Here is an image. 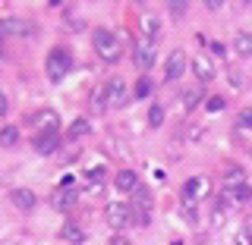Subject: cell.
<instances>
[{
    "label": "cell",
    "mask_w": 252,
    "mask_h": 245,
    "mask_svg": "<svg viewBox=\"0 0 252 245\" xmlns=\"http://www.w3.org/2000/svg\"><path fill=\"white\" fill-rule=\"evenodd\" d=\"M233 51L240 54L243 60H249V57H252V35H249V31H240V35L233 38Z\"/></svg>",
    "instance_id": "22"
},
{
    "label": "cell",
    "mask_w": 252,
    "mask_h": 245,
    "mask_svg": "<svg viewBox=\"0 0 252 245\" xmlns=\"http://www.w3.org/2000/svg\"><path fill=\"white\" fill-rule=\"evenodd\" d=\"M32 22L26 19H16V16H6V19H0V38H26L32 35Z\"/></svg>",
    "instance_id": "9"
},
{
    "label": "cell",
    "mask_w": 252,
    "mask_h": 245,
    "mask_svg": "<svg viewBox=\"0 0 252 245\" xmlns=\"http://www.w3.org/2000/svg\"><path fill=\"white\" fill-rule=\"evenodd\" d=\"M199 245H211V242H199Z\"/></svg>",
    "instance_id": "41"
},
{
    "label": "cell",
    "mask_w": 252,
    "mask_h": 245,
    "mask_svg": "<svg viewBox=\"0 0 252 245\" xmlns=\"http://www.w3.org/2000/svg\"><path fill=\"white\" fill-rule=\"evenodd\" d=\"M180 101H183V110H186V113H192V110L205 101V88H202V85H189V88H183Z\"/></svg>",
    "instance_id": "17"
},
{
    "label": "cell",
    "mask_w": 252,
    "mask_h": 245,
    "mask_svg": "<svg viewBox=\"0 0 252 245\" xmlns=\"http://www.w3.org/2000/svg\"><path fill=\"white\" fill-rule=\"evenodd\" d=\"M205 138V129L202 126H192V129H189V141H202Z\"/></svg>",
    "instance_id": "31"
},
{
    "label": "cell",
    "mask_w": 252,
    "mask_h": 245,
    "mask_svg": "<svg viewBox=\"0 0 252 245\" xmlns=\"http://www.w3.org/2000/svg\"><path fill=\"white\" fill-rule=\"evenodd\" d=\"M170 245H186V242H180V239H173V242H170Z\"/></svg>",
    "instance_id": "39"
},
{
    "label": "cell",
    "mask_w": 252,
    "mask_h": 245,
    "mask_svg": "<svg viewBox=\"0 0 252 245\" xmlns=\"http://www.w3.org/2000/svg\"><path fill=\"white\" fill-rule=\"evenodd\" d=\"M161 123H164V107H161V104H152V107H148V126H152V129H158Z\"/></svg>",
    "instance_id": "27"
},
{
    "label": "cell",
    "mask_w": 252,
    "mask_h": 245,
    "mask_svg": "<svg viewBox=\"0 0 252 245\" xmlns=\"http://www.w3.org/2000/svg\"><path fill=\"white\" fill-rule=\"evenodd\" d=\"M69 69H73V54H69L66 47H54V51L47 54V79H51V82H63Z\"/></svg>",
    "instance_id": "3"
},
{
    "label": "cell",
    "mask_w": 252,
    "mask_h": 245,
    "mask_svg": "<svg viewBox=\"0 0 252 245\" xmlns=\"http://www.w3.org/2000/svg\"><path fill=\"white\" fill-rule=\"evenodd\" d=\"M110 245H129V239H126V236H120V233H117L114 239H110Z\"/></svg>",
    "instance_id": "36"
},
{
    "label": "cell",
    "mask_w": 252,
    "mask_h": 245,
    "mask_svg": "<svg viewBox=\"0 0 252 245\" xmlns=\"http://www.w3.org/2000/svg\"><path fill=\"white\" fill-rule=\"evenodd\" d=\"M139 186L142 183H139V173L136 170H120L114 176V189H117V192H123V195H132Z\"/></svg>",
    "instance_id": "13"
},
{
    "label": "cell",
    "mask_w": 252,
    "mask_h": 245,
    "mask_svg": "<svg viewBox=\"0 0 252 245\" xmlns=\"http://www.w3.org/2000/svg\"><path fill=\"white\" fill-rule=\"evenodd\" d=\"M186 69H189V57H186V51H183V47L170 51V57H167V66H164V79H167V82H177V79L183 76Z\"/></svg>",
    "instance_id": "7"
},
{
    "label": "cell",
    "mask_w": 252,
    "mask_h": 245,
    "mask_svg": "<svg viewBox=\"0 0 252 245\" xmlns=\"http://www.w3.org/2000/svg\"><path fill=\"white\" fill-rule=\"evenodd\" d=\"M10 201H13V208H19V211H32L38 204L32 189H10Z\"/></svg>",
    "instance_id": "15"
},
{
    "label": "cell",
    "mask_w": 252,
    "mask_h": 245,
    "mask_svg": "<svg viewBox=\"0 0 252 245\" xmlns=\"http://www.w3.org/2000/svg\"><path fill=\"white\" fill-rule=\"evenodd\" d=\"M167 10H170L173 16H186V3H183V0H180V3L173 0V3H167Z\"/></svg>",
    "instance_id": "30"
},
{
    "label": "cell",
    "mask_w": 252,
    "mask_h": 245,
    "mask_svg": "<svg viewBox=\"0 0 252 245\" xmlns=\"http://www.w3.org/2000/svg\"><path fill=\"white\" fill-rule=\"evenodd\" d=\"M139 22H142V31H145V38H148L152 44H158V38H161V19H158L155 13H142Z\"/></svg>",
    "instance_id": "18"
},
{
    "label": "cell",
    "mask_w": 252,
    "mask_h": 245,
    "mask_svg": "<svg viewBox=\"0 0 252 245\" xmlns=\"http://www.w3.org/2000/svg\"><path fill=\"white\" fill-rule=\"evenodd\" d=\"M76 201H79V192L76 189H54L51 192V208L54 211H60V214H69V211L76 208Z\"/></svg>",
    "instance_id": "8"
},
{
    "label": "cell",
    "mask_w": 252,
    "mask_h": 245,
    "mask_svg": "<svg viewBox=\"0 0 252 245\" xmlns=\"http://www.w3.org/2000/svg\"><path fill=\"white\" fill-rule=\"evenodd\" d=\"M220 195H224L230 204H246L252 198V186L246 183V186H240V189H220Z\"/></svg>",
    "instance_id": "21"
},
{
    "label": "cell",
    "mask_w": 252,
    "mask_h": 245,
    "mask_svg": "<svg viewBox=\"0 0 252 245\" xmlns=\"http://www.w3.org/2000/svg\"><path fill=\"white\" fill-rule=\"evenodd\" d=\"M6 110H10V98H6V94H3V91H0V116H3V113H6Z\"/></svg>",
    "instance_id": "34"
},
{
    "label": "cell",
    "mask_w": 252,
    "mask_h": 245,
    "mask_svg": "<svg viewBox=\"0 0 252 245\" xmlns=\"http://www.w3.org/2000/svg\"><path fill=\"white\" fill-rule=\"evenodd\" d=\"M233 245H252V242L246 239V233H240V236H236V242H233Z\"/></svg>",
    "instance_id": "38"
},
{
    "label": "cell",
    "mask_w": 252,
    "mask_h": 245,
    "mask_svg": "<svg viewBox=\"0 0 252 245\" xmlns=\"http://www.w3.org/2000/svg\"><path fill=\"white\" fill-rule=\"evenodd\" d=\"M60 239L69 242V245H82L85 242V230L79 223H73V220H66V223H63V230H60Z\"/></svg>",
    "instance_id": "20"
},
{
    "label": "cell",
    "mask_w": 252,
    "mask_h": 245,
    "mask_svg": "<svg viewBox=\"0 0 252 245\" xmlns=\"http://www.w3.org/2000/svg\"><path fill=\"white\" fill-rule=\"evenodd\" d=\"M240 126H243V129H252V110H243V116H240Z\"/></svg>",
    "instance_id": "32"
},
{
    "label": "cell",
    "mask_w": 252,
    "mask_h": 245,
    "mask_svg": "<svg viewBox=\"0 0 252 245\" xmlns=\"http://www.w3.org/2000/svg\"><path fill=\"white\" fill-rule=\"evenodd\" d=\"M89 132H92V123L89 120H85V116H79V120H73V123H69V129H66V136L69 138H85V136H89Z\"/></svg>",
    "instance_id": "23"
},
{
    "label": "cell",
    "mask_w": 252,
    "mask_h": 245,
    "mask_svg": "<svg viewBox=\"0 0 252 245\" xmlns=\"http://www.w3.org/2000/svg\"><path fill=\"white\" fill-rule=\"evenodd\" d=\"M152 88H155V85H152V79H148V76H142L139 82H136V91H132V94H136V98H148V94H152Z\"/></svg>",
    "instance_id": "28"
},
{
    "label": "cell",
    "mask_w": 252,
    "mask_h": 245,
    "mask_svg": "<svg viewBox=\"0 0 252 245\" xmlns=\"http://www.w3.org/2000/svg\"><path fill=\"white\" fill-rule=\"evenodd\" d=\"M224 107H227V101L220 98V94H215V98H208V101H205V110H208V113H220Z\"/></svg>",
    "instance_id": "29"
},
{
    "label": "cell",
    "mask_w": 252,
    "mask_h": 245,
    "mask_svg": "<svg viewBox=\"0 0 252 245\" xmlns=\"http://www.w3.org/2000/svg\"><path fill=\"white\" fill-rule=\"evenodd\" d=\"M22 239H26V236H22V233H13L10 239H3L0 245H22Z\"/></svg>",
    "instance_id": "33"
},
{
    "label": "cell",
    "mask_w": 252,
    "mask_h": 245,
    "mask_svg": "<svg viewBox=\"0 0 252 245\" xmlns=\"http://www.w3.org/2000/svg\"><path fill=\"white\" fill-rule=\"evenodd\" d=\"M205 10L218 13V10H224V3H220V0H208V3H205Z\"/></svg>",
    "instance_id": "35"
},
{
    "label": "cell",
    "mask_w": 252,
    "mask_h": 245,
    "mask_svg": "<svg viewBox=\"0 0 252 245\" xmlns=\"http://www.w3.org/2000/svg\"><path fill=\"white\" fill-rule=\"evenodd\" d=\"M104 220H107V226L110 230H126V226L132 223V208L129 204H123V201H110L107 208H104Z\"/></svg>",
    "instance_id": "5"
},
{
    "label": "cell",
    "mask_w": 252,
    "mask_h": 245,
    "mask_svg": "<svg viewBox=\"0 0 252 245\" xmlns=\"http://www.w3.org/2000/svg\"><path fill=\"white\" fill-rule=\"evenodd\" d=\"M89 110H92V113H107V110H110L107 85H94V91H92V98H89Z\"/></svg>",
    "instance_id": "16"
},
{
    "label": "cell",
    "mask_w": 252,
    "mask_h": 245,
    "mask_svg": "<svg viewBox=\"0 0 252 245\" xmlns=\"http://www.w3.org/2000/svg\"><path fill=\"white\" fill-rule=\"evenodd\" d=\"M246 186V170L240 163H227L224 167V189H240Z\"/></svg>",
    "instance_id": "19"
},
{
    "label": "cell",
    "mask_w": 252,
    "mask_h": 245,
    "mask_svg": "<svg viewBox=\"0 0 252 245\" xmlns=\"http://www.w3.org/2000/svg\"><path fill=\"white\" fill-rule=\"evenodd\" d=\"M32 148H35L38 154H54L60 148V136L57 132H38V136L32 138Z\"/></svg>",
    "instance_id": "14"
},
{
    "label": "cell",
    "mask_w": 252,
    "mask_h": 245,
    "mask_svg": "<svg viewBox=\"0 0 252 245\" xmlns=\"http://www.w3.org/2000/svg\"><path fill=\"white\" fill-rule=\"evenodd\" d=\"M189 69L195 73V79H199V85H202V82H211V79L218 76V66H215V60H211V57H205V54H199L195 60H189Z\"/></svg>",
    "instance_id": "11"
},
{
    "label": "cell",
    "mask_w": 252,
    "mask_h": 245,
    "mask_svg": "<svg viewBox=\"0 0 252 245\" xmlns=\"http://www.w3.org/2000/svg\"><path fill=\"white\" fill-rule=\"evenodd\" d=\"M19 145V129L16 126H3L0 129V148H16Z\"/></svg>",
    "instance_id": "24"
},
{
    "label": "cell",
    "mask_w": 252,
    "mask_h": 245,
    "mask_svg": "<svg viewBox=\"0 0 252 245\" xmlns=\"http://www.w3.org/2000/svg\"><path fill=\"white\" fill-rule=\"evenodd\" d=\"M107 98H110V107H126V101H129V91H126V82L120 76L107 79Z\"/></svg>",
    "instance_id": "12"
},
{
    "label": "cell",
    "mask_w": 252,
    "mask_h": 245,
    "mask_svg": "<svg viewBox=\"0 0 252 245\" xmlns=\"http://www.w3.org/2000/svg\"><path fill=\"white\" fill-rule=\"evenodd\" d=\"M29 123L35 126L38 132H57L60 129V113L57 110H38V113L29 116Z\"/></svg>",
    "instance_id": "10"
},
{
    "label": "cell",
    "mask_w": 252,
    "mask_h": 245,
    "mask_svg": "<svg viewBox=\"0 0 252 245\" xmlns=\"http://www.w3.org/2000/svg\"><path fill=\"white\" fill-rule=\"evenodd\" d=\"M129 208H132V223H136V226H148V223H152V211H155L152 189L139 186L136 192L129 195Z\"/></svg>",
    "instance_id": "2"
},
{
    "label": "cell",
    "mask_w": 252,
    "mask_h": 245,
    "mask_svg": "<svg viewBox=\"0 0 252 245\" xmlns=\"http://www.w3.org/2000/svg\"><path fill=\"white\" fill-rule=\"evenodd\" d=\"M180 214H183V220L189 226H199V204H192V201H183V208H180Z\"/></svg>",
    "instance_id": "25"
},
{
    "label": "cell",
    "mask_w": 252,
    "mask_h": 245,
    "mask_svg": "<svg viewBox=\"0 0 252 245\" xmlns=\"http://www.w3.org/2000/svg\"><path fill=\"white\" fill-rule=\"evenodd\" d=\"M180 198L199 204L205 198H211V179L208 176H189L183 186H180Z\"/></svg>",
    "instance_id": "4"
},
{
    "label": "cell",
    "mask_w": 252,
    "mask_h": 245,
    "mask_svg": "<svg viewBox=\"0 0 252 245\" xmlns=\"http://www.w3.org/2000/svg\"><path fill=\"white\" fill-rule=\"evenodd\" d=\"M0 60H3V47H0Z\"/></svg>",
    "instance_id": "40"
},
{
    "label": "cell",
    "mask_w": 252,
    "mask_h": 245,
    "mask_svg": "<svg viewBox=\"0 0 252 245\" xmlns=\"http://www.w3.org/2000/svg\"><path fill=\"white\" fill-rule=\"evenodd\" d=\"M92 47L101 57V63H120V57H123V35H117V31H110V28H98L94 38H92Z\"/></svg>",
    "instance_id": "1"
},
{
    "label": "cell",
    "mask_w": 252,
    "mask_h": 245,
    "mask_svg": "<svg viewBox=\"0 0 252 245\" xmlns=\"http://www.w3.org/2000/svg\"><path fill=\"white\" fill-rule=\"evenodd\" d=\"M227 82L233 85V91H246L249 88V79L240 73V69H227Z\"/></svg>",
    "instance_id": "26"
},
{
    "label": "cell",
    "mask_w": 252,
    "mask_h": 245,
    "mask_svg": "<svg viewBox=\"0 0 252 245\" xmlns=\"http://www.w3.org/2000/svg\"><path fill=\"white\" fill-rule=\"evenodd\" d=\"M132 63H136L142 73H148L155 66V44L148 38H136V44H132Z\"/></svg>",
    "instance_id": "6"
},
{
    "label": "cell",
    "mask_w": 252,
    "mask_h": 245,
    "mask_svg": "<svg viewBox=\"0 0 252 245\" xmlns=\"http://www.w3.org/2000/svg\"><path fill=\"white\" fill-rule=\"evenodd\" d=\"M243 233H246V239H249V242H252V217H249V220H246V226H243Z\"/></svg>",
    "instance_id": "37"
}]
</instances>
